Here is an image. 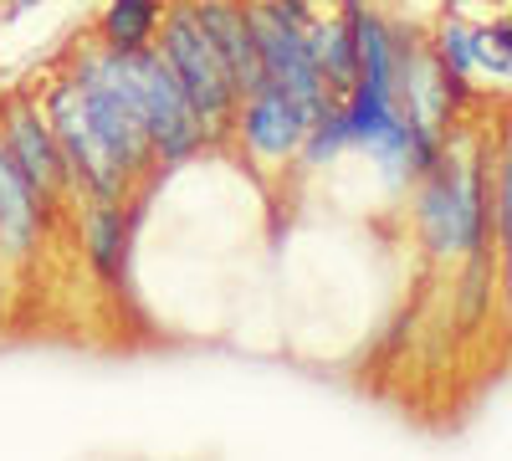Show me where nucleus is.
<instances>
[{
    "label": "nucleus",
    "mask_w": 512,
    "mask_h": 461,
    "mask_svg": "<svg viewBox=\"0 0 512 461\" xmlns=\"http://www.w3.org/2000/svg\"><path fill=\"white\" fill-rule=\"evenodd\" d=\"M108 52H113V47H108ZM113 67H118V77H123L128 98H134L139 113H144V129H149V139H154V159H159V164H169V170H175V164L195 159V154L210 144L205 123H200V113H195V103H190V93H185V82L175 77V67L164 62L159 47L113 52Z\"/></svg>",
    "instance_id": "2"
},
{
    "label": "nucleus",
    "mask_w": 512,
    "mask_h": 461,
    "mask_svg": "<svg viewBox=\"0 0 512 461\" xmlns=\"http://www.w3.org/2000/svg\"><path fill=\"white\" fill-rule=\"evenodd\" d=\"M154 47L164 52V62L175 67V77L185 82V93L205 123V134L210 139H226L236 129V82L221 62V52L210 47V36L200 31L195 11H190V0H169L164 6V21H159V36H154Z\"/></svg>",
    "instance_id": "3"
},
{
    "label": "nucleus",
    "mask_w": 512,
    "mask_h": 461,
    "mask_svg": "<svg viewBox=\"0 0 512 461\" xmlns=\"http://www.w3.org/2000/svg\"><path fill=\"white\" fill-rule=\"evenodd\" d=\"M431 52L446 72H477V26H461V21H446L436 36H431Z\"/></svg>",
    "instance_id": "15"
},
{
    "label": "nucleus",
    "mask_w": 512,
    "mask_h": 461,
    "mask_svg": "<svg viewBox=\"0 0 512 461\" xmlns=\"http://www.w3.org/2000/svg\"><path fill=\"white\" fill-rule=\"evenodd\" d=\"M72 82H77V93H82V108H88L93 129L103 134L108 154L118 159V170L128 175V185H139L159 159H154V139L144 129V113H139L134 98H128L123 77L113 67V52L108 47L82 52L72 62Z\"/></svg>",
    "instance_id": "4"
},
{
    "label": "nucleus",
    "mask_w": 512,
    "mask_h": 461,
    "mask_svg": "<svg viewBox=\"0 0 512 461\" xmlns=\"http://www.w3.org/2000/svg\"><path fill=\"white\" fill-rule=\"evenodd\" d=\"M308 47H313V62H318V77L328 98H349V88L359 82V52H354V26L349 16H313L308 21Z\"/></svg>",
    "instance_id": "12"
},
{
    "label": "nucleus",
    "mask_w": 512,
    "mask_h": 461,
    "mask_svg": "<svg viewBox=\"0 0 512 461\" xmlns=\"http://www.w3.org/2000/svg\"><path fill=\"white\" fill-rule=\"evenodd\" d=\"M415 226L431 257H472L492 246V159L487 149L456 154L451 144L420 175Z\"/></svg>",
    "instance_id": "1"
},
{
    "label": "nucleus",
    "mask_w": 512,
    "mask_h": 461,
    "mask_svg": "<svg viewBox=\"0 0 512 461\" xmlns=\"http://www.w3.org/2000/svg\"><path fill=\"white\" fill-rule=\"evenodd\" d=\"M164 6H169V0H108L103 16H98V41H103V47H113V52L154 47Z\"/></svg>",
    "instance_id": "13"
},
{
    "label": "nucleus",
    "mask_w": 512,
    "mask_h": 461,
    "mask_svg": "<svg viewBox=\"0 0 512 461\" xmlns=\"http://www.w3.org/2000/svg\"><path fill=\"white\" fill-rule=\"evenodd\" d=\"M134 221H139V211H128L123 200H88V211H82V251H88V267L108 287H123V277H128Z\"/></svg>",
    "instance_id": "11"
},
{
    "label": "nucleus",
    "mask_w": 512,
    "mask_h": 461,
    "mask_svg": "<svg viewBox=\"0 0 512 461\" xmlns=\"http://www.w3.org/2000/svg\"><path fill=\"white\" fill-rule=\"evenodd\" d=\"M482 31H487V41H492L497 52L512 57V16H502V21H492V26H482Z\"/></svg>",
    "instance_id": "16"
},
{
    "label": "nucleus",
    "mask_w": 512,
    "mask_h": 461,
    "mask_svg": "<svg viewBox=\"0 0 512 461\" xmlns=\"http://www.w3.org/2000/svg\"><path fill=\"white\" fill-rule=\"evenodd\" d=\"M41 113H47L52 134L62 144V159H67V170H72V190L82 200H123L128 190H134V185H128V175L118 170V159L108 154L103 134L93 129V118H88V108H82V93H77L72 72L57 77L52 88H47Z\"/></svg>",
    "instance_id": "5"
},
{
    "label": "nucleus",
    "mask_w": 512,
    "mask_h": 461,
    "mask_svg": "<svg viewBox=\"0 0 512 461\" xmlns=\"http://www.w3.org/2000/svg\"><path fill=\"white\" fill-rule=\"evenodd\" d=\"M349 149V118H344V98H328L313 123H308V139L297 149V164L313 175V170H328V164Z\"/></svg>",
    "instance_id": "14"
},
{
    "label": "nucleus",
    "mask_w": 512,
    "mask_h": 461,
    "mask_svg": "<svg viewBox=\"0 0 512 461\" xmlns=\"http://www.w3.org/2000/svg\"><path fill=\"white\" fill-rule=\"evenodd\" d=\"M313 6H318V0H313Z\"/></svg>",
    "instance_id": "19"
},
{
    "label": "nucleus",
    "mask_w": 512,
    "mask_h": 461,
    "mask_svg": "<svg viewBox=\"0 0 512 461\" xmlns=\"http://www.w3.org/2000/svg\"><path fill=\"white\" fill-rule=\"evenodd\" d=\"M36 6H47V0H6V16H26Z\"/></svg>",
    "instance_id": "17"
},
{
    "label": "nucleus",
    "mask_w": 512,
    "mask_h": 461,
    "mask_svg": "<svg viewBox=\"0 0 512 461\" xmlns=\"http://www.w3.org/2000/svg\"><path fill=\"white\" fill-rule=\"evenodd\" d=\"M190 11L200 21V31L210 36V47L221 52L236 98H251L267 88V67H262V47H256V31L246 16V0H190Z\"/></svg>",
    "instance_id": "9"
},
{
    "label": "nucleus",
    "mask_w": 512,
    "mask_h": 461,
    "mask_svg": "<svg viewBox=\"0 0 512 461\" xmlns=\"http://www.w3.org/2000/svg\"><path fill=\"white\" fill-rule=\"evenodd\" d=\"M451 11H472V6H487V0H446Z\"/></svg>",
    "instance_id": "18"
},
{
    "label": "nucleus",
    "mask_w": 512,
    "mask_h": 461,
    "mask_svg": "<svg viewBox=\"0 0 512 461\" xmlns=\"http://www.w3.org/2000/svg\"><path fill=\"white\" fill-rule=\"evenodd\" d=\"M41 231H47V205L36 200L31 180L21 175V164L0 139V262L26 267L41 246Z\"/></svg>",
    "instance_id": "10"
},
{
    "label": "nucleus",
    "mask_w": 512,
    "mask_h": 461,
    "mask_svg": "<svg viewBox=\"0 0 512 461\" xmlns=\"http://www.w3.org/2000/svg\"><path fill=\"white\" fill-rule=\"evenodd\" d=\"M0 139H6L11 159L21 164V175L31 180L36 200L47 205V216H52L57 200L72 190V170H67V159H62V144L52 134L47 113H41L36 103H26V98H16L6 108V118H0Z\"/></svg>",
    "instance_id": "8"
},
{
    "label": "nucleus",
    "mask_w": 512,
    "mask_h": 461,
    "mask_svg": "<svg viewBox=\"0 0 512 461\" xmlns=\"http://www.w3.org/2000/svg\"><path fill=\"white\" fill-rule=\"evenodd\" d=\"M246 16H251V31H256V47H262L267 82H272V88H282V93H292L297 103H308V108L318 113V108L328 103V88H323L318 62H313V47H308V26L277 16L267 0H246Z\"/></svg>",
    "instance_id": "6"
},
{
    "label": "nucleus",
    "mask_w": 512,
    "mask_h": 461,
    "mask_svg": "<svg viewBox=\"0 0 512 461\" xmlns=\"http://www.w3.org/2000/svg\"><path fill=\"white\" fill-rule=\"evenodd\" d=\"M308 123H313V108L267 82L262 93L241 98V108H236V139H241V149L256 164L277 170V164L297 159V149H303V139H308Z\"/></svg>",
    "instance_id": "7"
}]
</instances>
